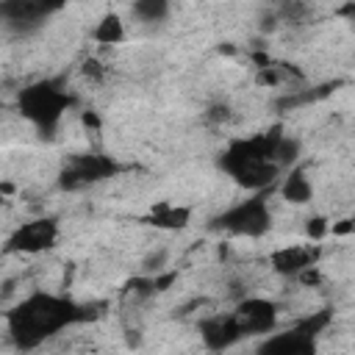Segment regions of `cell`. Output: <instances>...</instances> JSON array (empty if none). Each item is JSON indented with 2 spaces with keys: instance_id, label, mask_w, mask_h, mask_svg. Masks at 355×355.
I'll return each instance as SVG.
<instances>
[{
  "instance_id": "1",
  "label": "cell",
  "mask_w": 355,
  "mask_h": 355,
  "mask_svg": "<svg viewBox=\"0 0 355 355\" xmlns=\"http://www.w3.org/2000/svg\"><path fill=\"white\" fill-rule=\"evenodd\" d=\"M86 319H92L89 305H80L61 294L33 291L6 313V330H8V338L14 341V347L36 349L39 344L53 338L64 327H72Z\"/></svg>"
},
{
  "instance_id": "2",
  "label": "cell",
  "mask_w": 355,
  "mask_h": 355,
  "mask_svg": "<svg viewBox=\"0 0 355 355\" xmlns=\"http://www.w3.org/2000/svg\"><path fill=\"white\" fill-rule=\"evenodd\" d=\"M283 133L280 125L247 136V139H233L219 155H216V166L241 189L247 191H269L272 186H277L283 169L275 161V144L277 136Z\"/></svg>"
},
{
  "instance_id": "3",
  "label": "cell",
  "mask_w": 355,
  "mask_h": 355,
  "mask_svg": "<svg viewBox=\"0 0 355 355\" xmlns=\"http://www.w3.org/2000/svg\"><path fill=\"white\" fill-rule=\"evenodd\" d=\"M75 97L67 92V80L64 78H39L28 86L19 89L17 94V108L19 114L44 133H53L61 122V116L72 108Z\"/></svg>"
},
{
  "instance_id": "4",
  "label": "cell",
  "mask_w": 355,
  "mask_h": 355,
  "mask_svg": "<svg viewBox=\"0 0 355 355\" xmlns=\"http://www.w3.org/2000/svg\"><path fill=\"white\" fill-rule=\"evenodd\" d=\"M333 313L330 311H316L291 327L275 330L261 338L255 347V355H316L319 352V336L327 330Z\"/></svg>"
},
{
  "instance_id": "5",
  "label": "cell",
  "mask_w": 355,
  "mask_h": 355,
  "mask_svg": "<svg viewBox=\"0 0 355 355\" xmlns=\"http://www.w3.org/2000/svg\"><path fill=\"white\" fill-rule=\"evenodd\" d=\"M208 230L227 233V236H244V239H261L272 230V211L266 202V191H255L247 200H239L236 205L225 208L208 222Z\"/></svg>"
},
{
  "instance_id": "6",
  "label": "cell",
  "mask_w": 355,
  "mask_h": 355,
  "mask_svg": "<svg viewBox=\"0 0 355 355\" xmlns=\"http://www.w3.org/2000/svg\"><path fill=\"white\" fill-rule=\"evenodd\" d=\"M116 172H119V164L114 158L97 155V153H78L64 161V166L58 172V186L64 191H80L100 180H108Z\"/></svg>"
},
{
  "instance_id": "7",
  "label": "cell",
  "mask_w": 355,
  "mask_h": 355,
  "mask_svg": "<svg viewBox=\"0 0 355 355\" xmlns=\"http://www.w3.org/2000/svg\"><path fill=\"white\" fill-rule=\"evenodd\" d=\"M230 313L244 338H252V336L263 338L277 330L280 308H277V302H272L266 297H241V300H236Z\"/></svg>"
},
{
  "instance_id": "8",
  "label": "cell",
  "mask_w": 355,
  "mask_h": 355,
  "mask_svg": "<svg viewBox=\"0 0 355 355\" xmlns=\"http://www.w3.org/2000/svg\"><path fill=\"white\" fill-rule=\"evenodd\" d=\"M58 222L53 216H36L14 227V233L6 239V252H22V255H36L58 241Z\"/></svg>"
},
{
  "instance_id": "9",
  "label": "cell",
  "mask_w": 355,
  "mask_h": 355,
  "mask_svg": "<svg viewBox=\"0 0 355 355\" xmlns=\"http://www.w3.org/2000/svg\"><path fill=\"white\" fill-rule=\"evenodd\" d=\"M58 3H44V0H6L0 3V17L3 25L14 33H33L44 25V19L58 11Z\"/></svg>"
},
{
  "instance_id": "10",
  "label": "cell",
  "mask_w": 355,
  "mask_h": 355,
  "mask_svg": "<svg viewBox=\"0 0 355 355\" xmlns=\"http://www.w3.org/2000/svg\"><path fill=\"white\" fill-rule=\"evenodd\" d=\"M322 258L319 244H286L269 252V266L280 277H302L305 272L316 269Z\"/></svg>"
},
{
  "instance_id": "11",
  "label": "cell",
  "mask_w": 355,
  "mask_h": 355,
  "mask_svg": "<svg viewBox=\"0 0 355 355\" xmlns=\"http://www.w3.org/2000/svg\"><path fill=\"white\" fill-rule=\"evenodd\" d=\"M197 330H200L202 347L211 349V352H225V349L236 347L239 341H244V336H241V330H239V324H236V319H233L230 311L227 313L202 316L200 324H197Z\"/></svg>"
},
{
  "instance_id": "12",
  "label": "cell",
  "mask_w": 355,
  "mask_h": 355,
  "mask_svg": "<svg viewBox=\"0 0 355 355\" xmlns=\"http://www.w3.org/2000/svg\"><path fill=\"white\" fill-rule=\"evenodd\" d=\"M280 194H283V200H288V202H294V205L311 202V197H313V183H311V178H308V172H305L302 164H297L294 169H288V172L280 178Z\"/></svg>"
},
{
  "instance_id": "13",
  "label": "cell",
  "mask_w": 355,
  "mask_h": 355,
  "mask_svg": "<svg viewBox=\"0 0 355 355\" xmlns=\"http://www.w3.org/2000/svg\"><path fill=\"white\" fill-rule=\"evenodd\" d=\"M144 222L153 225V227H158V230H183V227H189V222H191V208L161 202V205H155V208L144 216Z\"/></svg>"
},
{
  "instance_id": "14",
  "label": "cell",
  "mask_w": 355,
  "mask_h": 355,
  "mask_svg": "<svg viewBox=\"0 0 355 355\" xmlns=\"http://www.w3.org/2000/svg\"><path fill=\"white\" fill-rule=\"evenodd\" d=\"M169 11H172V6H169L166 0H136V3L130 6V14H133L139 22H144V25L164 22V19L169 17Z\"/></svg>"
},
{
  "instance_id": "15",
  "label": "cell",
  "mask_w": 355,
  "mask_h": 355,
  "mask_svg": "<svg viewBox=\"0 0 355 355\" xmlns=\"http://www.w3.org/2000/svg\"><path fill=\"white\" fill-rule=\"evenodd\" d=\"M92 36L100 44H119V42H125V22L119 19V14H105L97 22V28H94Z\"/></svg>"
},
{
  "instance_id": "16",
  "label": "cell",
  "mask_w": 355,
  "mask_h": 355,
  "mask_svg": "<svg viewBox=\"0 0 355 355\" xmlns=\"http://www.w3.org/2000/svg\"><path fill=\"white\" fill-rule=\"evenodd\" d=\"M338 14H341V17H347V19H349V25L355 28V3H349V6L338 8Z\"/></svg>"
},
{
  "instance_id": "17",
  "label": "cell",
  "mask_w": 355,
  "mask_h": 355,
  "mask_svg": "<svg viewBox=\"0 0 355 355\" xmlns=\"http://www.w3.org/2000/svg\"><path fill=\"white\" fill-rule=\"evenodd\" d=\"M324 219H313V225H308V233H313V236H322V230H324V225H322Z\"/></svg>"
}]
</instances>
